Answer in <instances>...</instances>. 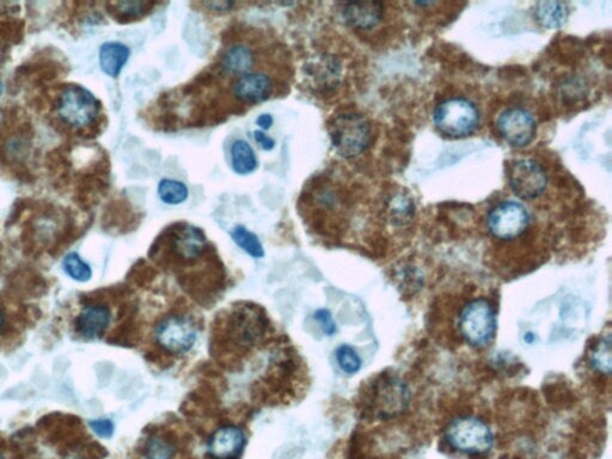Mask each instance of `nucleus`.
<instances>
[{
  "label": "nucleus",
  "mask_w": 612,
  "mask_h": 459,
  "mask_svg": "<svg viewBox=\"0 0 612 459\" xmlns=\"http://www.w3.org/2000/svg\"><path fill=\"white\" fill-rule=\"evenodd\" d=\"M268 326L270 319L260 306H233L218 319L212 346L216 347L218 355H246L262 341Z\"/></svg>",
  "instance_id": "1"
},
{
  "label": "nucleus",
  "mask_w": 612,
  "mask_h": 459,
  "mask_svg": "<svg viewBox=\"0 0 612 459\" xmlns=\"http://www.w3.org/2000/svg\"><path fill=\"white\" fill-rule=\"evenodd\" d=\"M457 325L459 334L468 345L475 348L489 345L496 333L494 306L487 298L471 299L459 312Z\"/></svg>",
  "instance_id": "2"
},
{
  "label": "nucleus",
  "mask_w": 612,
  "mask_h": 459,
  "mask_svg": "<svg viewBox=\"0 0 612 459\" xmlns=\"http://www.w3.org/2000/svg\"><path fill=\"white\" fill-rule=\"evenodd\" d=\"M56 111L61 124L81 131L96 122L101 104L89 90L80 85H69L60 91Z\"/></svg>",
  "instance_id": "3"
},
{
  "label": "nucleus",
  "mask_w": 612,
  "mask_h": 459,
  "mask_svg": "<svg viewBox=\"0 0 612 459\" xmlns=\"http://www.w3.org/2000/svg\"><path fill=\"white\" fill-rule=\"evenodd\" d=\"M329 137L339 155L345 158L359 156L369 148L371 127L363 115L340 114L329 124Z\"/></svg>",
  "instance_id": "4"
},
{
  "label": "nucleus",
  "mask_w": 612,
  "mask_h": 459,
  "mask_svg": "<svg viewBox=\"0 0 612 459\" xmlns=\"http://www.w3.org/2000/svg\"><path fill=\"white\" fill-rule=\"evenodd\" d=\"M445 440L454 450L468 455L486 454L494 444L491 427L475 417H461L451 421L445 431Z\"/></svg>",
  "instance_id": "5"
},
{
  "label": "nucleus",
  "mask_w": 612,
  "mask_h": 459,
  "mask_svg": "<svg viewBox=\"0 0 612 459\" xmlns=\"http://www.w3.org/2000/svg\"><path fill=\"white\" fill-rule=\"evenodd\" d=\"M478 122V108L465 98H448L435 108L434 124L448 137H468L476 131Z\"/></svg>",
  "instance_id": "6"
},
{
  "label": "nucleus",
  "mask_w": 612,
  "mask_h": 459,
  "mask_svg": "<svg viewBox=\"0 0 612 459\" xmlns=\"http://www.w3.org/2000/svg\"><path fill=\"white\" fill-rule=\"evenodd\" d=\"M153 336L163 351L172 356H182L187 355L195 345L198 329L189 316L172 314L158 323Z\"/></svg>",
  "instance_id": "7"
},
{
  "label": "nucleus",
  "mask_w": 612,
  "mask_h": 459,
  "mask_svg": "<svg viewBox=\"0 0 612 459\" xmlns=\"http://www.w3.org/2000/svg\"><path fill=\"white\" fill-rule=\"evenodd\" d=\"M489 233L501 241H512L522 236L530 226V214L522 203H500L488 214Z\"/></svg>",
  "instance_id": "8"
},
{
  "label": "nucleus",
  "mask_w": 612,
  "mask_h": 459,
  "mask_svg": "<svg viewBox=\"0 0 612 459\" xmlns=\"http://www.w3.org/2000/svg\"><path fill=\"white\" fill-rule=\"evenodd\" d=\"M508 180L512 192L524 200L539 198L548 185L546 172L532 159L513 162L509 166Z\"/></svg>",
  "instance_id": "9"
},
{
  "label": "nucleus",
  "mask_w": 612,
  "mask_h": 459,
  "mask_svg": "<svg viewBox=\"0 0 612 459\" xmlns=\"http://www.w3.org/2000/svg\"><path fill=\"white\" fill-rule=\"evenodd\" d=\"M496 127L500 135L509 145L523 148L535 138L537 126L535 119L522 108H511L500 114Z\"/></svg>",
  "instance_id": "10"
},
{
  "label": "nucleus",
  "mask_w": 612,
  "mask_h": 459,
  "mask_svg": "<svg viewBox=\"0 0 612 459\" xmlns=\"http://www.w3.org/2000/svg\"><path fill=\"white\" fill-rule=\"evenodd\" d=\"M373 389V404L380 417H393L406 409L410 394L406 384L399 379H386L377 382Z\"/></svg>",
  "instance_id": "11"
},
{
  "label": "nucleus",
  "mask_w": 612,
  "mask_h": 459,
  "mask_svg": "<svg viewBox=\"0 0 612 459\" xmlns=\"http://www.w3.org/2000/svg\"><path fill=\"white\" fill-rule=\"evenodd\" d=\"M246 434L237 426H224L214 432L207 447L210 459H238L246 447Z\"/></svg>",
  "instance_id": "12"
},
{
  "label": "nucleus",
  "mask_w": 612,
  "mask_h": 459,
  "mask_svg": "<svg viewBox=\"0 0 612 459\" xmlns=\"http://www.w3.org/2000/svg\"><path fill=\"white\" fill-rule=\"evenodd\" d=\"M207 240L203 230L193 226H185L175 231L172 240V249L178 260L194 262L205 254Z\"/></svg>",
  "instance_id": "13"
},
{
  "label": "nucleus",
  "mask_w": 612,
  "mask_h": 459,
  "mask_svg": "<svg viewBox=\"0 0 612 459\" xmlns=\"http://www.w3.org/2000/svg\"><path fill=\"white\" fill-rule=\"evenodd\" d=\"M273 91V84L267 74L249 73L240 76L233 85V96L244 103H260L268 100Z\"/></svg>",
  "instance_id": "14"
},
{
  "label": "nucleus",
  "mask_w": 612,
  "mask_h": 459,
  "mask_svg": "<svg viewBox=\"0 0 612 459\" xmlns=\"http://www.w3.org/2000/svg\"><path fill=\"white\" fill-rule=\"evenodd\" d=\"M111 321L108 306L95 304L85 306L76 319V331L85 339H96L104 334Z\"/></svg>",
  "instance_id": "15"
},
{
  "label": "nucleus",
  "mask_w": 612,
  "mask_h": 459,
  "mask_svg": "<svg viewBox=\"0 0 612 459\" xmlns=\"http://www.w3.org/2000/svg\"><path fill=\"white\" fill-rule=\"evenodd\" d=\"M342 16L356 29H372L382 20L383 5L376 2L348 3Z\"/></svg>",
  "instance_id": "16"
},
{
  "label": "nucleus",
  "mask_w": 612,
  "mask_h": 459,
  "mask_svg": "<svg viewBox=\"0 0 612 459\" xmlns=\"http://www.w3.org/2000/svg\"><path fill=\"white\" fill-rule=\"evenodd\" d=\"M131 56L129 49L120 42H107L101 47L100 64L102 70L108 76L117 78L127 64Z\"/></svg>",
  "instance_id": "17"
},
{
  "label": "nucleus",
  "mask_w": 612,
  "mask_h": 459,
  "mask_svg": "<svg viewBox=\"0 0 612 459\" xmlns=\"http://www.w3.org/2000/svg\"><path fill=\"white\" fill-rule=\"evenodd\" d=\"M222 65L227 73L243 76L253 69L254 54L247 46H233L224 54Z\"/></svg>",
  "instance_id": "18"
},
{
  "label": "nucleus",
  "mask_w": 612,
  "mask_h": 459,
  "mask_svg": "<svg viewBox=\"0 0 612 459\" xmlns=\"http://www.w3.org/2000/svg\"><path fill=\"white\" fill-rule=\"evenodd\" d=\"M231 162L238 175H249L257 169L258 161L254 149L246 141H236L231 146Z\"/></svg>",
  "instance_id": "19"
},
{
  "label": "nucleus",
  "mask_w": 612,
  "mask_h": 459,
  "mask_svg": "<svg viewBox=\"0 0 612 459\" xmlns=\"http://www.w3.org/2000/svg\"><path fill=\"white\" fill-rule=\"evenodd\" d=\"M568 17V6L560 2L539 3L535 8V19L546 28H559Z\"/></svg>",
  "instance_id": "20"
},
{
  "label": "nucleus",
  "mask_w": 612,
  "mask_h": 459,
  "mask_svg": "<svg viewBox=\"0 0 612 459\" xmlns=\"http://www.w3.org/2000/svg\"><path fill=\"white\" fill-rule=\"evenodd\" d=\"M588 360H590L591 367H593L596 372L605 376L611 375L612 355L610 332H608L607 334L601 336V338L598 340L596 345L591 349Z\"/></svg>",
  "instance_id": "21"
},
{
  "label": "nucleus",
  "mask_w": 612,
  "mask_h": 459,
  "mask_svg": "<svg viewBox=\"0 0 612 459\" xmlns=\"http://www.w3.org/2000/svg\"><path fill=\"white\" fill-rule=\"evenodd\" d=\"M176 451L175 443L164 434L153 433L145 443L146 459H173Z\"/></svg>",
  "instance_id": "22"
},
{
  "label": "nucleus",
  "mask_w": 612,
  "mask_h": 459,
  "mask_svg": "<svg viewBox=\"0 0 612 459\" xmlns=\"http://www.w3.org/2000/svg\"><path fill=\"white\" fill-rule=\"evenodd\" d=\"M158 195L166 205L176 206L187 202L189 190L183 182L176 180L164 179L159 182Z\"/></svg>",
  "instance_id": "23"
},
{
  "label": "nucleus",
  "mask_w": 612,
  "mask_h": 459,
  "mask_svg": "<svg viewBox=\"0 0 612 459\" xmlns=\"http://www.w3.org/2000/svg\"><path fill=\"white\" fill-rule=\"evenodd\" d=\"M233 242L237 244L241 249L246 251L249 256L254 258H262L264 256V247H262L260 238L254 233L248 230L246 226H238L234 227L233 233Z\"/></svg>",
  "instance_id": "24"
},
{
  "label": "nucleus",
  "mask_w": 612,
  "mask_h": 459,
  "mask_svg": "<svg viewBox=\"0 0 612 459\" xmlns=\"http://www.w3.org/2000/svg\"><path fill=\"white\" fill-rule=\"evenodd\" d=\"M111 11L119 19H134L144 16L151 9L152 3L141 2V0H129V2L111 3Z\"/></svg>",
  "instance_id": "25"
},
{
  "label": "nucleus",
  "mask_w": 612,
  "mask_h": 459,
  "mask_svg": "<svg viewBox=\"0 0 612 459\" xmlns=\"http://www.w3.org/2000/svg\"><path fill=\"white\" fill-rule=\"evenodd\" d=\"M63 267L65 273L78 282L89 281L93 277L91 267L77 253L66 255V257L64 258Z\"/></svg>",
  "instance_id": "26"
},
{
  "label": "nucleus",
  "mask_w": 612,
  "mask_h": 459,
  "mask_svg": "<svg viewBox=\"0 0 612 459\" xmlns=\"http://www.w3.org/2000/svg\"><path fill=\"white\" fill-rule=\"evenodd\" d=\"M336 360L340 369L347 375H356L362 367V359L353 347L348 345L340 346L336 349Z\"/></svg>",
  "instance_id": "27"
},
{
  "label": "nucleus",
  "mask_w": 612,
  "mask_h": 459,
  "mask_svg": "<svg viewBox=\"0 0 612 459\" xmlns=\"http://www.w3.org/2000/svg\"><path fill=\"white\" fill-rule=\"evenodd\" d=\"M314 318L316 322L321 326L323 333L325 335L333 336L336 333V323L334 318L331 314V311L326 310V309H319L314 314Z\"/></svg>",
  "instance_id": "28"
},
{
  "label": "nucleus",
  "mask_w": 612,
  "mask_h": 459,
  "mask_svg": "<svg viewBox=\"0 0 612 459\" xmlns=\"http://www.w3.org/2000/svg\"><path fill=\"white\" fill-rule=\"evenodd\" d=\"M89 426L98 437L104 438V440L113 437L115 426L111 419L91 420Z\"/></svg>",
  "instance_id": "29"
},
{
  "label": "nucleus",
  "mask_w": 612,
  "mask_h": 459,
  "mask_svg": "<svg viewBox=\"0 0 612 459\" xmlns=\"http://www.w3.org/2000/svg\"><path fill=\"white\" fill-rule=\"evenodd\" d=\"M254 138L255 141H256L258 146H260L262 149H264V151H272V149H274V139L271 138L270 135L264 134V131H255Z\"/></svg>",
  "instance_id": "30"
},
{
  "label": "nucleus",
  "mask_w": 612,
  "mask_h": 459,
  "mask_svg": "<svg viewBox=\"0 0 612 459\" xmlns=\"http://www.w3.org/2000/svg\"><path fill=\"white\" fill-rule=\"evenodd\" d=\"M273 117L271 114H262L257 118L256 124L262 131H268L273 126Z\"/></svg>",
  "instance_id": "31"
},
{
  "label": "nucleus",
  "mask_w": 612,
  "mask_h": 459,
  "mask_svg": "<svg viewBox=\"0 0 612 459\" xmlns=\"http://www.w3.org/2000/svg\"><path fill=\"white\" fill-rule=\"evenodd\" d=\"M206 6H209L210 10H217V11H226V10H230L231 6H233V3H229V2H213V3H206Z\"/></svg>",
  "instance_id": "32"
},
{
  "label": "nucleus",
  "mask_w": 612,
  "mask_h": 459,
  "mask_svg": "<svg viewBox=\"0 0 612 459\" xmlns=\"http://www.w3.org/2000/svg\"><path fill=\"white\" fill-rule=\"evenodd\" d=\"M535 335H533L532 333H526L525 336H524V341L530 343V345L535 341Z\"/></svg>",
  "instance_id": "33"
},
{
  "label": "nucleus",
  "mask_w": 612,
  "mask_h": 459,
  "mask_svg": "<svg viewBox=\"0 0 612 459\" xmlns=\"http://www.w3.org/2000/svg\"><path fill=\"white\" fill-rule=\"evenodd\" d=\"M5 323V316L3 314V311L0 310V332H2L3 326H4Z\"/></svg>",
  "instance_id": "34"
},
{
  "label": "nucleus",
  "mask_w": 612,
  "mask_h": 459,
  "mask_svg": "<svg viewBox=\"0 0 612 459\" xmlns=\"http://www.w3.org/2000/svg\"><path fill=\"white\" fill-rule=\"evenodd\" d=\"M0 459H4V458H3V455H2V454H0Z\"/></svg>",
  "instance_id": "35"
}]
</instances>
